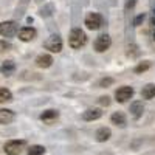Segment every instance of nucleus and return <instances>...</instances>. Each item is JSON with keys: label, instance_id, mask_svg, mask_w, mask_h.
I'll list each match as a JSON object with an SVG mask.
<instances>
[{"label": "nucleus", "instance_id": "obj_3", "mask_svg": "<svg viewBox=\"0 0 155 155\" xmlns=\"http://www.w3.org/2000/svg\"><path fill=\"white\" fill-rule=\"evenodd\" d=\"M84 25L88 30L96 31L104 25V17H102L99 12H88V14L85 16V19H84Z\"/></svg>", "mask_w": 155, "mask_h": 155}, {"label": "nucleus", "instance_id": "obj_9", "mask_svg": "<svg viewBox=\"0 0 155 155\" xmlns=\"http://www.w3.org/2000/svg\"><path fill=\"white\" fill-rule=\"evenodd\" d=\"M102 116V110L98 107H90L85 112H82V120L84 121H96Z\"/></svg>", "mask_w": 155, "mask_h": 155}, {"label": "nucleus", "instance_id": "obj_27", "mask_svg": "<svg viewBox=\"0 0 155 155\" xmlns=\"http://www.w3.org/2000/svg\"><path fill=\"white\" fill-rule=\"evenodd\" d=\"M150 25H152V27H155V16L150 19Z\"/></svg>", "mask_w": 155, "mask_h": 155}, {"label": "nucleus", "instance_id": "obj_12", "mask_svg": "<svg viewBox=\"0 0 155 155\" xmlns=\"http://www.w3.org/2000/svg\"><path fill=\"white\" fill-rule=\"evenodd\" d=\"M129 112H130V115L134 116V120H140L141 116H143V113H144V104L141 101H134L130 104Z\"/></svg>", "mask_w": 155, "mask_h": 155}, {"label": "nucleus", "instance_id": "obj_25", "mask_svg": "<svg viewBox=\"0 0 155 155\" xmlns=\"http://www.w3.org/2000/svg\"><path fill=\"white\" fill-rule=\"evenodd\" d=\"M9 48H11V44H9V42H6V41H0V53H2V51L9 50Z\"/></svg>", "mask_w": 155, "mask_h": 155}, {"label": "nucleus", "instance_id": "obj_15", "mask_svg": "<svg viewBox=\"0 0 155 155\" xmlns=\"http://www.w3.org/2000/svg\"><path fill=\"white\" fill-rule=\"evenodd\" d=\"M110 121L116 127H126V124H127V118L123 112H113L110 116Z\"/></svg>", "mask_w": 155, "mask_h": 155}, {"label": "nucleus", "instance_id": "obj_17", "mask_svg": "<svg viewBox=\"0 0 155 155\" xmlns=\"http://www.w3.org/2000/svg\"><path fill=\"white\" fill-rule=\"evenodd\" d=\"M0 70H2V71L8 76V74H11V73L16 71V64L12 62V61H5V62L2 64V68H0Z\"/></svg>", "mask_w": 155, "mask_h": 155}, {"label": "nucleus", "instance_id": "obj_11", "mask_svg": "<svg viewBox=\"0 0 155 155\" xmlns=\"http://www.w3.org/2000/svg\"><path fill=\"white\" fill-rule=\"evenodd\" d=\"M36 65L39 67V68H48V67H51L53 65V56L51 54H47V53H42V54H39L37 58H36Z\"/></svg>", "mask_w": 155, "mask_h": 155}, {"label": "nucleus", "instance_id": "obj_10", "mask_svg": "<svg viewBox=\"0 0 155 155\" xmlns=\"http://www.w3.org/2000/svg\"><path fill=\"white\" fill-rule=\"evenodd\" d=\"M39 118H41V121H44L45 124H53L59 118V112L54 110V109H48V110H44Z\"/></svg>", "mask_w": 155, "mask_h": 155}, {"label": "nucleus", "instance_id": "obj_14", "mask_svg": "<svg viewBox=\"0 0 155 155\" xmlns=\"http://www.w3.org/2000/svg\"><path fill=\"white\" fill-rule=\"evenodd\" d=\"M16 120V113L9 109H0V124H11Z\"/></svg>", "mask_w": 155, "mask_h": 155}, {"label": "nucleus", "instance_id": "obj_7", "mask_svg": "<svg viewBox=\"0 0 155 155\" xmlns=\"http://www.w3.org/2000/svg\"><path fill=\"white\" fill-rule=\"evenodd\" d=\"M19 33V25L14 20H5L0 23V36L3 37H12Z\"/></svg>", "mask_w": 155, "mask_h": 155}, {"label": "nucleus", "instance_id": "obj_16", "mask_svg": "<svg viewBox=\"0 0 155 155\" xmlns=\"http://www.w3.org/2000/svg\"><path fill=\"white\" fill-rule=\"evenodd\" d=\"M141 98L143 99H152L155 98V84H146L141 88Z\"/></svg>", "mask_w": 155, "mask_h": 155}, {"label": "nucleus", "instance_id": "obj_8", "mask_svg": "<svg viewBox=\"0 0 155 155\" xmlns=\"http://www.w3.org/2000/svg\"><path fill=\"white\" fill-rule=\"evenodd\" d=\"M17 36H19V39H20L22 42H31V41H34V39H36L37 31L33 27H23V28L19 30Z\"/></svg>", "mask_w": 155, "mask_h": 155}, {"label": "nucleus", "instance_id": "obj_23", "mask_svg": "<svg viewBox=\"0 0 155 155\" xmlns=\"http://www.w3.org/2000/svg\"><path fill=\"white\" fill-rule=\"evenodd\" d=\"M98 102H99V106H106L107 107V106H110V96H107V95L106 96H101L98 99Z\"/></svg>", "mask_w": 155, "mask_h": 155}, {"label": "nucleus", "instance_id": "obj_18", "mask_svg": "<svg viewBox=\"0 0 155 155\" xmlns=\"http://www.w3.org/2000/svg\"><path fill=\"white\" fill-rule=\"evenodd\" d=\"M53 12H54V5L53 3H47L44 8L39 9V14H41L42 17H50V16H53Z\"/></svg>", "mask_w": 155, "mask_h": 155}, {"label": "nucleus", "instance_id": "obj_19", "mask_svg": "<svg viewBox=\"0 0 155 155\" xmlns=\"http://www.w3.org/2000/svg\"><path fill=\"white\" fill-rule=\"evenodd\" d=\"M8 101H12L11 90H8L5 87H0V104H2V102H8Z\"/></svg>", "mask_w": 155, "mask_h": 155}, {"label": "nucleus", "instance_id": "obj_22", "mask_svg": "<svg viewBox=\"0 0 155 155\" xmlns=\"http://www.w3.org/2000/svg\"><path fill=\"white\" fill-rule=\"evenodd\" d=\"M113 84H115V79H113V78L106 76V78H102V79H99L98 87H99V88H107V87H110V85H113Z\"/></svg>", "mask_w": 155, "mask_h": 155}, {"label": "nucleus", "instance_id": "obj_6", "mask_svg": "<svg viewBox=\"0 0 155 155\" xmlns=\"http://www.w3.org/2000/svg\"><path fill=\"white\" fill-rule=\"evenodd\" d=\"M134 93H135L134 87H130V85H121V87L116 88V92H115V99L123 104V102H127L129 99H132Z\"/></svg>", "mask_w": 155, "mask_h": 155}, {"label": "nucleus", "instance_id": "obj_2", "mask_svg": "<svg viewBox=\"0 0 155 155\" xmlns=\"http://www.w3.org/2000/svg\"><path fill=\"white\" fill-rule=\"evenodd\" d=\"M25 146H27L25 140H9L3 144V150L6 155H20Z\"/></svg>", "mask_w": 155, "mask_h": 155}, {"label": "nucleus", "instance_id": "obj_1", "mask_svg": "<svg viewBox=\"0 0 155 155\" xmlns=\"http://www.w3.org/2000/svg\"><path fill=\"white\" fill-rule=\"evenodd\" d=\"M87 44V34L81 28H73L68 34V45L73 50H79Z\"/></svg>", "mask_w": 155, "mask_h": 155}, {"label": "nucleus", "instance_id": "obj_4", "mask_svg": "<svg viewBox=\"0 0 155 155\" xmlns=\"http://www.w3.org/2000/svg\"><path fill=\"white\" fill-rule=\"evenodd\" d=\"M110 47H112V37L107 33L99 34L93 42V48H95V51H98V53H106Z\"/></svg>", "mask_w": 155, "mask_h": 155}, {"label": "nucleus", "instance_id": "obj_29", "mask_svg": "<svg viewBox=\"0 0 155 155\" xmlns=\"http://www.w3.org/2000/svg\"><path fill=\"white\" fill-rule=\"evenodd\" d=\"M153 14H155V9H153Z\"/></svg>", "mask_w": 155, "mask_h": 155}, {"label": "nucleus", "instance_id": "obj_13", "mask_svg": "<svg viewBox=\"0 0 155 155\" xmlns=\"http://www.w3.org/2000/svg\"><path fill=\"white\" fill-rule=\"evenodd\" d=\"M110 137H112V130L109 127H106V126L99 127L98 130L95 132V138H96V141H99V143H106V141L110 140Z\"/></svg>", "mask_w": 155, "mask_h": 155}, {"label": "nucleus", "instance_id": "obj_20", "mask_svg": "<svg viewBox=\"0 0 155 155\" xmlns=\"http://www.w3.org/2000/svg\"><path fill=\"white\" fill-rule=\"evenodd\" d=\"M47 152V149L41 144H33L28 147V155H44Z\"/></svg>", "mask_w": 155, "mask_h": 155}, {"label": "nucleus", "instance_id": "obj_5", "mask_svg": "<svg viewBox=\"0 0 155 155\" xmlns=\"http://www.w3.org/2000/svg\"><path fill=\"white\" fill-rule=\"evenodd\" d=\"M62 39L59 34H51L47 41L44 42V48L51 51V53H61L62 51Z\"/></svg>", "mask_w": 155, "mask_h": 155}, {"label": "nucleus", "instance_id": "obj_28", "mask_svg": "<svg viewBox=\"0 0 155 155\" xmlns=\"http://www.w3.org/2000/svg\"><path fill=\"white\" fill-rule=\"evenodd\" d=\"M153 41H155V30H153Z\"/></svg>", "mask_w": 155, "mask_h": 155}, {"label": "nucleus", "instance_id": "obj_26", "mask_svg": "<svg viewBox=\"0 0 155 155\" xmlns=\"http://www.w3.org/2000/svg\"><path fill=\"white\" fill-rule=\"evenodd\" d=\"M135 3H137V0H127V2H126V11L132 9L135 6Z\"/></svg>", "mask_w": 155, "mask_h": 155}, {"label": "nucleus", "instance_id": "obj_21", "mask_svg": "<svg viewBox=\"0 0 155 155\" xmlns=\"http://www.w3.org/2000/svg\"><path fill=\"white\" fill-rule=\"evenodd\" d=\"M149 68H150V62H149V61H143V62H140L138 65L134 68V73H137V74H141V73L147 71Z\"/></svg>", "mask_w": 155, "mask_h": 155}, {"label": "nucleus", "instance_id": "obj_24", "mask_svg": "<svg viewBox=\"0 0 155 155\" xmlns=\"http://www.w3.org/2000/svg\"><path fill=\"white\" fill-rule=\"evenodd\" d=\"M144 19H146V14H138L135 17V20H134V25H135V27H140V25L144 22Z\"/></svg>", "mask_w": 155, "mask_h": 155}]
</instances>
